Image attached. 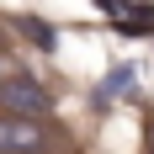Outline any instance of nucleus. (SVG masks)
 Instances as JSON below:
<instances>
[{
    "label": "nucleus",
    "instance_id": "f257e3e1",
    "mask_svg": "<svg viewBox=\"0 0 154 154\" xmlns=\"http://www.w3.org/2000/svg\"><path fill=\"white\" fill-rule=\"evenodd\" d=\"M0 101H5V112H16V117H48V112H53L48 85H43V80H32V75L0 80Z\"/></svg>",
    "mask_w": 154,
    "mask_h": 154
},
{
    "label": "nucleus",
    "instance_id": "f03ea898",
    "mask_svg": "<svg viewBox=\"0 0 154 154\" xmlns=\"http://www.w3.org/2000/svg\"><path fill=\"white\" fill-rule=\"evenodd\" d=\"M37 149H43V128L32 122V117L5 112L0 117V154H37Z\"/></svg>",
    "mask_w": 154,
    "mask_h": 154
},
{
    "label": "nucleus",
    "instance_id": "7ed1b4c3",
    "mask_svg": "<svg viewBox=\"0 0 154 154\" xmlns=\"http://www.w3.org/2000/svg\"><path fill=\"white\" fill-rule=\"evenodd\" d=\"M21 27L32 32V43H43V48H53V27H48V21H37V16H27Z\"/></svg>",
    "mask_w": 154,
    "mask_h": 154
},
{
    "label": "nucleus",
    "instance_id": "20e7f679",
    "mask_svg": "<svg viewBox=\"0 0 154 154\" xmlns=\"http://www.w3.org/2000/svg\"><path fill=\"white\" fill-rule=\"evenodd\" d=\"M133 91V69H112V80H106V96H128Z\"/></svg>",
    "mask_w": 154,
    "mask_h": 154
},
{
    "label": "nucleus",
    "instance_id": "39448f33",
    "mask_svg": "<svg viewBox=\"0 0 154 154\" xmlns=\"http://www.w3.org/2000/svg\"><path fill=\"white\" fill-rule=\"evenodd\" d=\"M96 5H101V11H112V16H122V11H128V0H96Z\"/></svg>",
    "mask_w": 154,
    "mask_h": 154
},
{
    "label": "nucleus",
    "instance_id": "423d86ee",
    "mask_svg": "<svg viewBox=\"0 0 154 154\" xmlns=\"http://www.w3.org/2000/svg\"><path fill=\"white\" fill-rule=\"evenodd\" d=\"M149 138H154V128H149Z\"/></svg>",
    "mask_w": 154,
    "mask_h": 154
}]
</instances>
